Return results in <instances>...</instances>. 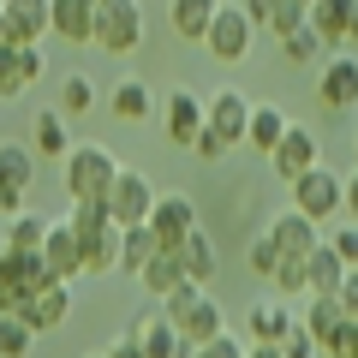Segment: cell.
Here are the masks:
<instances>
[{"label":"cell","instance_id":"cell-1","mask_svg":"<svg viewBox=\"0 0 358 358\" xmlns=\"http://www.w3.org/2000/svg\"><path fill=\"white\" fill-rule=\"evenodd\" d=\"M162 317L179 329V341H185V346H209L215 334H227V317H221V305L203 293V287H192V281L179 287L173 299H162Z\"/></svg>","mask_w":358,"mask_h":358},{"label":"cell","instance_id":"cell-2","mask_svg":"<svg viewBox=\"0 0 358 358\" xmlns=\"http://www.w3.org/2000/svg\"><path fill=\"white\" fill-rule=\"evenodd\" d=\"M42 287H54L42 251H13V245L0 239V317H18L24 299L42 293ZM60 287H66V281H60Z\"/></svg>","mask_w":358,"mask_h":358},{"label":"cell","instance_id":"cell-3","mask_svg":"<svg viewBox=\"0 0 358 358\" xmlns=\"http://www.w3.org/2000/svg\"><path fill=\"white\" fill-rule=\"evenodd\" d=\"M114 173H120V155L108 150V143H72V155L60 162V179H66V197H72V203L108 197Z\"/></svg>","mask_w":358,"mask_h":358},{"label":"cell","instance_id":"cell-4","mask_svg":"<svg viewBox=\"0 0 358 358\" xmlns=\"http://www.w3.org/2000/svg\"><path fill=\"white\" fill-rule=\"evenodd\" d=\"M155 197H162V192L150 185V173H138V167H120L102 203H108V221H114V227L126 233V227H143V221H150Z\"/></svg>","mask_w":358,"mask_h":358},{"label":"cell","instance_id":"cell-5","mask_svg":"<svg viewBox=\"0 0 358 358\" xmlns=\"http://www.w3.org/2000/svg\"><path fill=\"white\" fill-rule=\"evenodd\" d=\"M96 48H108V54L143 48V6L138 0H96Z\"/></svg>","mask_w":358,"mask_h":358},{"label":"cell","instance_id":"cell-6","mask_svg":"<svg viewBox=\"0 0 358 358\" xmlns=\"http://www.w3.org/2000/svg\"><path fill=\"white\" fill-rule=\"evenodd\" d=\"M341 203H346V179L334 173V167L317 162L305 179H293V209H299L305 221H329Z\"/></svg>","mask_w":358,"mask_h":358},{"label":"cell","instance_id":"cell-7","mask_svg":"<svg viewBox=\"0 0 358 358\" xmlns=\"http://www.w3.org/2000/svg\"><path fill=\"white\" fill-rule=\"evenodd\" d=\"M203 126H209V96H197V90L179 84L173 96L162 102V131H167V143H173V150H192Z\"/></svg>","mask_w":358,"mask_h":358},{"label":"cell","instance_id":"cell-8","mask_svg":"<svg viewBox=\"0 0 358 358\" xmlns=\"http://www.w3.org/2000/svg\"><path fill=\"white\" fill-rule=\"evenodd\" d=\"M143 227L155 233V245H162V251H179V245L197 233V203H192L185 192H167V197H155V209H150V221H143Z\"/></svg>","mask_w":358,"mask_h":358},{"label":"cell","instance_id":"cell-9","mask_svg":"<svg viewBox=\"0 0 358 358\" xmlns=\"http://www.w3.org/2000/svg\"><path fill=\"white\" fill-rule=\"evenodd\" d=\"M251 42H257V24L245 18V6H221L215 18H209V36H203V48L215 54V60H245L251 54Z\"/></svg>","mask_w":358,"mask_h":358},{"label":"cell","instance_id":"cell-10","mask_svg":"<svg viewBox=\"0 0 358 358\" xmlns=\"http://www.w3.org/2000/svg\"><path fill=\"white\" fill-rule=\"evenodd\" d=\"M126 334H131V341L143 346V358H192V352H197V346H185V341H179V329H173V322L162 317V305L138 310Z\"/></svg>","mask_w":358,"mask_h":358},{"label":"cell","instance_id":"cell-11","mask_svg":"<svg viewBox=\"0 0 358 358\" xmlns=\"http://www.w3.org/2000/svg\"><path fill=\"white\" fill-rule=\"evenodd\" d=\"M42 263H48L54 281L72 287L78 275H84V239H78L66 221H48V239H42Z\"/></svg>","mask_w":358,"mask_h":358},{"label":"cell","instance_id":"cell-12","mask_svg":"<svg viewBox=\"0 0 358 358\" xmlns=\"http://www.w3.org/2000/svg\"><path fill=\"white\" fill-rule=\"evenodd\" d=\"M0 6H6V42H18V48H42V36H54L48 0H0Z\"/></svg>","mask_w":358,"mask_h":358},{"label":"cell","instance_id":"cell-13","mask_svg":"<svg viewBox=\"0 0 358 358\" xmlns=\"http://www.w3.org/2000/svg\"><path fill=\"white\" fill-rule=\"evenodd\" d=\"M245 6V18H251L257 30H268V36L281 42V36H293V30H305V0H239Z\"/></svg>","mask_w":358,"mask_h":358},{"label":"cell","instance_id":"cell-14","mask_svg":"<svg viewBox=\"0 0 358 358\" xmlns=\"http://www.w3.org/2000/svg\"><path fill=\"white\" fill-rule=\"evenodd\" d=\"M251 96H245V90H215V96H209V131H221V138H227V150L233 143H245V126H251Z\"/></svg>","mask_w":358,"mask_h":358},{"label":"cell","instance_id":"cell-15","mask_svg":"<svg viewBox=\"0 0 358 358\" xmlns=\"http://www.w3.org/2000/svg\"><path fill=\"white\" fill-rule=\"evenodd\" d=\"M36 78H42V48L0 42V102H6V96H24Z\"/></svg>","mask_w":358,"mask_h":358},{"label":"cell","instance_id":"cell-16","mask_svg":"<svg viewBox=\"0 0 358 358\" xmlns=\"http://www.w3.org/2000/svg\"><path fill=\"white\" fill-rule=\"evenodd\" d=\"M317 162H322V155H317V138H310L305 126H293V131L281 138V150L268 155V167H275V179H287V185H293V179H305V173H310Z\"/></svg>","mask_w":358,"mask_h":358},{"label":"cell","instance_id":"cell-17","mask_svg":"<svg viewBox=\"0 0 358 358\" xmlns=\"http://www.w3.org/2000/svg\"><path fill=\"white\" fill-rule=\"evenodd\" d=\"M48 24L60 42H96V0H48Z\"/></svg>","mask_w":358,"mask_h":358},{"label":"cell","instance_id":"cell-18","mask_svg":"<svg viewBox=\"0 0 358 358\" xmlns=\"http://www.w3.org/2000/svg\"><path fill=\"white\" fill-rule=\"evenodd\" d=\"M268 239H275V251H281V257H310V251H317V221H305V215H299V209H287V215H275V221H268Z\"/></svg>","mask_w":358,"mask_h":358},{"label":"cell","instance_id":"cell-19","mask_svg":"<svg viewBox=\"0 0 358 358\" xmlns=\"http://www.w3.org/2000/svg\"><path fill=\"white\" fill-rule=\"evenodd\" d=\"M30 150H36V162H66V155H72V131H66V114H60V108H36Z\"/></svg>","mask_w":358,"mask_h":358},{"label":"cell","instance_id":"cell-20","mask_svg":"<svg viewBox=\"0 0 358 358\" xmlns=\"http://www.w3.org/2000/svg\"><path fill=\"white\" fill-rule=\"evenodd\" d=\"M18 317H24L30 329H36V334H54V329H60L66 317H72V293H66V287L54 281V287H42V293H30Z\"/></svg>","mask_w":358,"mask_h":358},{"label":"cell","instance_id":"cell-21","mask_svg":"<svg viewBox=\"0 0 358 358\" xmlns=\"http://www.w3.org/2000/svg\"><path fill=\"white\" fill-rule=\"evenodd\" d=\"M317 102L322 108H358V60H322Z\"/></svg>","mask_w":358,"mask_h":358},{"label":"cell","instance_id":"cell-22","mask_svg":"<svg viewBox=\"0 0 358 358\" xmlns=\"http://www.w3.org/2000/svg\"><path fill=\"white\" fill-rule=\"evenodd\" d=\"M108 114L120 120V126H143V120L155 114V96L143 78H120L114 90H108Z\"/></svg>","mask_w":358,"mask_h":358},{"label":"cell","instance_id":"cell-23","mask_svg":"<svg viewBox=\"0 0 358 358\" xmlns=\"http://www.w3.org/2000/svg\"><path fill=\"white\" fill-rule=\"evenodd\" d=\"M305 24L322 36V48H329V54H341L346 48V24H352V0H310Z\"/></svg>","mask_w":358,"mask_h":358},{"label":"cell","instance_id":"cell-24","mask_svg":"<svg viewBox=\"0 0 358 358\" xmlns=\"http://www.w3.org/2000/svg\"><path fill=\"white\" fill-rule=\"evenodd\" d=\"M293 310L281 305V299H263V305H251V317H245V334H251L257 346H281L287 334H293Z\"/></svg>","mask_w":358,"mask_h":358},{"label":"cell","instance_id":"cell-25","mask_svg":"<svg viewBox=\"0 0 358 358\" xmlns=\"http://www.w3.org/2000/svg\"><path fill=\"white\" fill-rule=\"evenodd\" d=\"M215 13H221V0H167V24H173L179 42H203Z\"/></svg>","mask_w":358,"mask_h":358},{"label":"cell","instance_id":"cell-26","mask_svg":"<svg viewBox=\"0 0 358 358\" xmlns=\"http://www.w3.org/2000/svg\"><path fill=\"white\" fill-rule=\"evenodd\" d=\"M287 131H293V120H287L281 108H263V102H257V108H251V126H245V143H251L257 155H275Z\"/></svg>","mask_w":358,"mask_h":358},{"label":"cell","instance_id":"cell-27","mask_svg":"<svg viewBox=\"0 0 358 358\" xmlns=\"http://www.w3.org/2000/svg\"><path fill=\"white\" fill-rule=\"evenodd\" d=\"M138 281L150 287V299L162 305V299H173L179 287H185V257H179V251H155V257H150V268H143Z\"/></svg>","mask_w":358,"mask_h":358},{"label":"cell","instance_id":"cell-28","mask_svg":"<svg viewBox=\"0 0 358 358\" xmlns=\"http://www.w3.org/2000/svg\"><path fill=\"white\" fill-rule=\"evenodd\" d=\"M341 281H346V263L329 251V245H317V251L305 257V287H310V299H334V293H341Z\"/></svg>","mask_w":358,"mask_h":358},{"label":"cell","instance_id":"cell-29","mask_svg":"<svg viewBox=\"0 0 358 358\" xmlns=\"http://www.w3.org/2000/svg\"><path fill=\"white\" fill-rule=\"evenodd\" d=\"M179 257H185V281H192V287H209V281H215V268H221V251H215V239H209L203 227H197L192 239L179 245Z\"/></svg>","mask_w":358,"mask_h":358},{"label":"cell","instance_id":"cell-30","mask_svg":"<svg viewBox=\"0 0 358 358\" xmlns=\"http://www.w3.org/2000/svg\"><path fill=\"white\" fill-rule=\"evenodd\" d=\"M299 329L317 341V352H329L334 334L346 329V317H341V305H334V299H310V305H305V322H299Z\"/></svg>","mask_w":358,"mask_h":358},{"label":"cell","instance_id":"cell-31","mask_svg":"<svg viewBox=\"0 0 358 358\" xmlns=\"http://www.w3.org/2000/svg\"><path fill=\"white\" fill-rule=\"evenodd\" d=\"M36 150H30V143H0V179H6V185H13V192H30V185H36Z\"/></svg>","mask_w":358,"mask_h":358},{"label":"cell","instance_id":"cell-32","mask_svg":"<svg viewBox=\"0 0 358 358\" xmlns=\"http://www.w3.org/2000/svg\"><path fill=\"white\" fill-rule=\"evenodd\" d=\"M120 245H126V233H120V227L84 239V275H114V268H120Z\"/></svg>","mask_w":358,"mask_h":358},{"label":"cell","instance_id":"cell-33","mask_svg":"<svg viewBox=\"0 0 358 358\" xmlns=\"http://www.w3.org/2000/svg\"><path fill=\"white\" fill-rule=\"evenodd\" d=\"M155 251H162V245H155L150 227H126V245H120V275H143Z\"/></svg>","mask_w":358,"mask_h":358},{"label":"cell","instance_id":"cell-34","mask_svg":"<svg viewBox=\"0 0 358 358\" xmlns=\"http://www.w3.org/2000/svg\"><path fill=\"white\" fill-rule=\"evenodd\" d=\"M66 227H72L78 239H96V233H108L114 221H108V203H102V197H84V203L66 209Z\"/></svg>","mask_w":358,"mask_h":358},{"label":"cell","instance_id":"cell-35","mask_svg":"<svg viewBox=\"0 0 358 358\" xmlns=\"http://www.w3.org/2000/svg\"><path fill=\"white\" fill-rule=\"evenodd\" d=\"M281 60L287 66H317V60H329V48H322V36L317 30H293V36H281Z\"/></svg>","mask_w":358,"mask_h":358},{"label":"cell","instance_id":"cell-36","mask_svg":"<svg viewBox=\"0 0 358 358\" xmlns=\"http://www.w3.org/2000/svg\"><path fill=\"white\" fill-rule=\"evenodd\" d=\"M42 239H48V221H42L36 209H24V215L6 221V245H13V251H42Z\"/></svg>","mask_w":358,"mask_h":358},{"label":"cell","instance_id":"cell-37","mask_svg":"<svg viewBox=\"0 0 358 358\" xmlns=\"http://www.w3.org/2000/svg\"><path fill=\"white\" fill-rule=\"evenodd\" d=\"M36 352V329L24 317H0V358H30Z\"/></svg>","mask_w":358,"mask_h":358},{"label":"cell","instance_id":"cell-38","mask_svg":"<svg viewBox=\"0 0 358 358\" xmlns=\"http://www.w3.org/2000/svg\"><path fill=\"white\" fill-rule=\"evenodd\" d=\"M268 281H275V299H310V287H305V257H281Z\"/></svg>","mask_w":358,"mask_h":358},{"label":"cell","instance_id":"cell-39","mask_svg":"<svg viewBox=\"0 0 358 358\" xmlns=\"http://www.w3.org/2000/svg\"><path fill=\"white\" fill-rule=\"evenodd\" d=\"M84 108H96V84H90L84 72H72L60 84V114H84Z\"/></svg>","mask_w":358,"mask_h":358},{"label":"cell","instance_id":"cell-40","mask_svg":"<svg viewBox=\"0 0 358 358\" xmlns=\"http://www.w3.org/2000/svg\"><path fill=\"white\" fill-rule=\"evenodd\" d=\"M275 263H281V251H275V239H268V233H257V239H251V268H257V275L268 281V275H275Z\"/></svg>","mask_w":358,"mask_h":358},{"label":"cell","instance_id":"cell-41","mask_svg":"<svg viewBox=\"0 0 358 358\" xmlns=\"http://www.w3.org/2000/svg\"><path fill=\"white\" fill-rule=\"evenodd\" d=\"M192 358H245V341H239V334H215V341L197 346Z\"/></svg>","mask_w":358,"mask_h":358},{"label":"cell","instance_id":"cell-42","mask_svg":"<svg viewBox=\"0 0 358 358\" xmlns=\"http://www.w3.org/2000/svg\"><path fill=\"white\" fill-rule=\"evenodd\" d=\"M192 155H197V162H221V155H227V138H221V131H197V143H192Z\"/></svg>","mask_w":358,"mask_h":358},{"label":"cell","instance_id":"cell-43","mask_svg":"<svg viewBox=\"0 0 358 358\" xmlns=\"http://www.w3.org/2000/svg\"><path fill=\"white\" fill-rule=\"evenodd\" d=\"M334 305H341L346 322H358V268H346V281H341V293H334Z\"/></svg>","mask_w":358,"mask_h":358},{"label":"cell","instance_id":"cell-44","mask_svg":"<svg viewBox=\"0 0 358 358\" xmlns=\"http://www.w3.org/2000/svg\"><path fill=\"white\" fill-rule=\"evenodd\" d=\"M329 251L341 257L346 268H358V227H346V233H334V239H329Z\"/></svg>","mask_w":358,"mask_h":358},{"label":"cell","instance_id":"cell-45","mask_svg":"<svg viewBox=\"0 0 358 358\" xmlns=\"http://www.w3.org/2000/svg\"><path fill=\"white\" fill-rule=\"evenodd\" d=\"M281 358H317V341H310L305 329H293V334L281 341Z\"/></svg>","mask_w":358,"mask_h":358},{"label":"cell","instance_id":"cell-46","mask_svg":"<svg viewBox=\"0 0 358 358\" xmlns=\"http://www.w3.org/2000/svg\"><path fill=\"white\" fill-rule=\"evenodd\" d=\"M322 358H358V322H346V329L334 334V346H329Z\"/></svg>","mask_w":358,"mask_h":358},{"label":"cell","instance_id":"cell-47","mask_svg":"<svg viewBox=\"0 0 358 358\" xmlns=\"http://www.w3.org/2000/svg\"><path fill=\"white\" fill-rule=\"evenodd\" d=\"M13 215H24V192H13V185L0 179V221H13Z\"/></svg>","mask_w":358,"mask_h":358},{"label":"cell","instance_id":"cell-48","mask_svg":"<svg viewBox=\"0 0 358 358\" xmlns=\"http://www.w3.org/2000/svg\"><path fill=\"white\" fill-rule=\"evenodd\" d=\"M108 358H143V346H138V341H131V334H120V341H114V346H108Z\"/></svg>","mask_w":358,"mask_h":358},{"label":"cell","instance_id":"cell-49","mask_svg":"<svg viewBox=\"0 0 358 358\" xmlns=\"http://www.w3.org/2000/svg\"><path fill=\"white\" fill-rule=\"evenodd\" d=\"M341 209L352 215V227H358V173H346V203H341Z\"/></svg>","mask_w":358,"mask_h":358},{"label":"cell","instance_id":"cell-50","mask_svg":"<svg viewBox=\"0 0 358 358\" xmlns=\"http://www.w3.org/2000/svg\"><path fill=\"white\" fill-rule=\"evenodd\" d=\"M245 358H281V346H257V341H245Z\"/></svg>","mask_w":358,"mask_h":358},{"label":"cell","instance_id":"cell-51","mask_svg":"<svg viewBox=\"0 0 358 358\" xmlns=\"http://www.w3.org/2000/svg\"><path fill=\"white\" fill-rule=\"evenodd\" d=\"M346 48H358V0H352V24H346Z\"/></svg>","mask_w":358,"mask_h":358},{"label":"cell","instance_id":"cell-52","mask_svg":"<svg viewBox=\"0 0 358 358\" xmlns=\"http://www.w3.org/2000/svg\"><path fill=\"white\" fill-rule=\"evenodd\" d=\"M0 42H6V6H0Z\"/></svg>","mask_w":358,"mask_h":358},{"label":"cell","instance_id":"cell-53","mask_svg":"<svg viewBox=\"0 0 358 358\" xmlns=\"http://www.w3.org/2000/svg\"><path fill=\"white\" fill-rule=\"evenodd\" d=\"M221 6H239V0H221Z\"/></svg>","mask_w":358,"mask_h":358},{"label":"cell","instance_id":"cell-54","mask_svg":"<svg viewBox=\"0 0 358 358\" xmlns=\"http://www.w3.org/2000/svg\"><path fill=\"white\" fill-rule=\"evenodd\" d=\"M96 358H108V352H96Z\"/></svg>","mask_w":358,"mask_h":358},{"label":"cell","instance_id":"cell-55","mask_svg":"<svg viewBox=\"0 0 358 358\" xmlns=\"http://www.w3.org/2000/svg\"><path fill=\"white\" fill-rule=\"evenodd\" d=\"M352 150H358V138H352Z\"/></svg>","mask_w":358,"mask_h":358},{"label":"cell","instance_id":"cell-56","mask_svg":"<svg viewBox=\"0 0 358 358\" xmlns=\"http://www.w3.org/2000/svg\"><path fill=\"white\" fill-rule=\"evenodd\" d=\"M305 6H310V0H305Z\"/></svg>","mask_w":358,"mask_h":358}]
</instances>
